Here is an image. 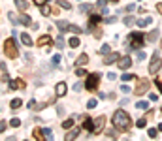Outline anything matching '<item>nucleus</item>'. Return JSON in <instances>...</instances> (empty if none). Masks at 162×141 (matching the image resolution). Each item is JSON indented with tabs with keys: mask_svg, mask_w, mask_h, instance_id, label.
Masks as SVG:
<instances>
[{
	"mask_svg": "<svg viewBox=\"0 0 162 141\" xmlns=\"http://www.w3.org/2000/svg\"><path fill=\"white\" fill-rule=\"evenodd\" d=\"M113 126H115L117 132H128L130 126H132V119H130V115L126 111L122 109H117L115 113H113Z\"/></svg>",
	"mask_w": 162,
	"mask_h": 141,
	"instance_id": "f257e3e1",
	"label": "nucleus"
},
{
	"mask_svg": "<svg viewBox=\"0 0 162 141\" xmlns=\"http://www.w3.org/2000/svg\"><path fill=\"white\" fill-rule=\"evenodd\" d=\"M143 42H145V36L141 32H132L128 36V43L132 45V49H141L143 47Z\"/></svg>",
	"mask_w": 162,
	"mask_h": 141,
	"instance_id": "f03ea898",
	"label": "nucleus"
},
{
	"mask_svg": "<svg viewBox=\"0 0 162 141\" xmlns=\"http://www.w3.org/2000/svg\"><path fill=\"white\" fill-rule=\"evenodd\" d=\"M4 53H6V56H10V58H17L19 51H17V47H15V40L13 38H10V40L4 42Z\"/></svg>",
	"mask_w": 162,
	"mask_h": 141,
	"instance_id": "7ed1b4c3",
	"label": "nucleus"
},
{
	"mask_svg": "<svg viewBox=\"0 0 162 141\" xmlns=\"http://www.w3.org/2000/svg\"><path fill=\"white\" fill-rule=\"evenodd\" d=\"M98 83H100V74H87V83H85L87 90H90V92L96 90Z\"/></svg>",
	"mask_w": 162,
	"mask_h": 141,
	"instance_id": "20e7f679",
	"label": "nucleus"
},
{
	"mask_svg": "<svg viewBox=\"0 0 162 141\" xmlns=\"http://www.w3.org/2000/svg\"><path fill=\"white\" fill-rule=\"evenodd\" d=\"M149 87H151V81H149V79L138 77V85H136V88H134V92H136L138 96H143L145 92L149 90Z\"/></svg>",
	"mask_w": 162,
	"mask_h": 141,
	"instance_id": "39448f33",
	"label": "nucleus"
},
{
	"mask_svg": "<svg viewBox=\"0 0 162 141\" xmlns=\"http://www.w3.org/2000/svg\"><path fill=\"white\" fill-rule=\"evenodd\" d=\"M160 68H162V58H160L159 55H155V56L151 58V64H149V74H153V75L159 74Z\"/></svg>",
	"mask_w": 162,
	"mask_h": 141,
	"instance_id": "423d86ee",
	"label": "nucleus"
},
{
	"mask_svg": "<svg viewBox=\"0 0 162 141\" xmlns=\"http://www.w3.org/2000/svg\"><path fill=\"white\" fill-rule=\"evenodd\" d=\"M104 124H106V117H104V115H100L98 119H94V120H92V134L98 135L102 130H104Z\"/></svg>",
	"mask_w": 162,
	"mask_h": 141,
	"instance_id": "0eeeda50",
	"label": "nucleus"
},
{
	"mask_svg": "<svg viewBox=\"0 0 162 141\" xmlns=\"http://www.w3.org/2000/svg\"><path fill=\"white\" fill-rule=\"evenodd\" d=\"M117 66L121 68V70H128L130 66H132V58L130 56H122V58H119V64Z\"/></svg>",
	"mask_w": 162,
	"mask_h": 141,
	"instance_id": "6e6552de",
	"label": "nucleus"
},
{
	"mask_svg": "<svg viewBox=\"0 0 162 141\" xmlns=\"http://www.w3.org/2000/svg\"><path fill=\"white\" fill-rule=\"evenodd\" d=\"M66 90H68V87H66V83H57V87H55V92H57V96H64Z\"/></svg>",
	"mask_w": 162,
	"mask_h": 141,
	"instance_id": "1a4fd4ad",
	"label": "nucleus"
},
{
	"mask_svg": "<svg viewBox=\"0 0 162 141\" xmlns=\"http://www.w3.org/2000/svg\"><path fill=\"white\" fill-rule=\"evenodd\" d=\"M53 43V40H51V36H42L40 40L36 42V45H40V47H43V45H51Z\"/></svg>",
	"mask_w": 162,
	"mask_h": 141,
	"instance_id": "9d476101",
	"label": "nucleus"
},
{
	"mask_svg": "<svg viewBox=\"0 0 162 141\" xmlns=\"http://www.w3.org/2000/svg\"><path fill=\"white\" fill-rule=\"evenodd\" d=\"M79 132H81V128H79V126H77V128H74V130H70L68 134H66V138H64V139L72 141L74 138H77V135H79Z\"/></svg>",
	"mask_w": 162,
	"mask_h": 141,
	"instance_id": "9b49d317",
	"label": "nucleus"
},
{
	"mask_svg": "<svg viewBox=\"0 0 162 141\" xmlns=\"http://www.w3.org/2000/svg\"><path fill=\"white\" fill-rule=\"evenodd\" d=\"M32 135H34V139H38V141H42L43 138H45V132L42 130V128H34V132H32Z\"/></svg>",
	"mask_w": 162,
	"mask_h": 141,
	"instance_id": "f8f14e48",
	"label": "nucleus"
},
{
	"mask_svg": "<svg viewBox=\"0 0 162 141\" xmlns=\"http://www.w3.org/2000/svg\"><path fill=\"white\" fill-rule=\"evenodd\" d=\"M121 56H119V53H111V55H108L104 58V64H111V62H115V60H119Z\"/></svg>",
	"mask_w": 162,
	"mask_h": 141,
	"instance_id": "ddd939ff",
	"label": "nucleus"
},
{
	"mask_svg": "<svg viewBox=\"0 0 162 141\" xmlns=\"http://www.w3.org/2000/svg\"><path fill=\"white\" fill-rule=\"evenodd\" d=\"M19 23H23V25H26V26H29V25H32L30 17H29V15H25V13H23V15H19Z\"/></svg>",
	"mask_w": 162,
	"mask_h": 141,
	"instance_id": "4468645a",
	"label": "nucleus"
},
{
	"mask_svg": "<svg viewBox=\"0 0 162 141\" xmlns=\"http://www.w3.org/2000/svg\"><path fill=\"white\" fill-rule=\"evenodd\" d=\"M156 38H159V30H153V32H149V34L145 36V40H147V42H155Z\"/></svg>",
	"mask_w": 162,
	"mask_h": 141,
	"instance_id": "2eb2a0df",
	"label": "nucleus"
},
{
	"mask_svg": "<svg viewBox=\"0 0 162 141\" xmlns=\"http://www.w3.org/2000/svg\"><path fill=\"white\" fill-rule=\"evenodd\" d=\"M87 62H89V55H85V53H83V55H79V58H77V62H76V64L83 66V64H87Z\"/></svg>",
	"mask_w": 162,
	"mask_h": 141,
	"instance_id": "dca6fc26",
	"label": "nucleus"
},
{
	"mask_svg": "<svg viewBox=\"0 0 162 141\" xmlns=\"http://www.w3.org/2000/svg\"><path fill=\"white\" fill-rule=\"evenodd\" d=\"M11 88H25V81H21V79H17V81H11Z\"/></svg>",
	"mask_w": 162,
	"mask_h": 141,
	"instance_id": "f3484780",
	"label": "nucleus"
},
{
	"mask_svg": "<svg viewBox=\"0 0 162 141\" xmlns=\"http://www.w3.org/2000/svg\"><path fill=\"white\" fill-rule=\"evenodd\" d=\"M15 4H17V8H19L21 11H25L26 8H29V4H26L25 0H15Z\"/></svg>",
	"mask_w": 162,
	"mask_h": 141,
	"instance_id": "a211bd4d",
	"label": "nucleus"
},
{
	"mask_svg": "<svg viewBox=\"0 0 162 141\" xmlns=\"http://www.w3.org/2000/svg\"><path fill=\"white\" fill-rule=\"evenodd\" d=\"M21 40H23V43H25V45H32V40H30V36H29V34H23V36H21Z\"/></svg>",
	"mask_w": 162,
	"mask_h": 141,
	"instance_id": "6ab92c4d",
	"label": "nucleus"
},
{
	"mask_svg": "<svg viewBox=\"0 0 162 141\" xmlns=\"http://www.w3.org/2000/svg\"><path fill=\"white\" fill-rule=\"evenodd\" d=\"M72 126H74V120H72V119H68V120H64V122H62V128H64V130H70Z\"/></svg>",
	"mask_w": 162,
	"mask_h": 141,
	"instance_id": "aec40b11",
	"label": "nucleus"
},
{
	"mask_svg": "<svg viewBox=\"0 0 162 141\" xmlns=\"http://www.w3.org/2000/svg\"><path fill=\"white\" fill-rule=\"evenodd\" d=\"M85 128H87V130H90V132H92V120H90L89 117H85Z\"/></svg>",
	"mask_w": 162,
	"mask_h": 141,
	"instance_id": "412c9836",
	"label": "nucleus"
},
{
	"mask_svg": "<svg viewBox=\"0 0 162 141\" xmlns=\"http://www.w3.org/2000/svg\"><path fill=\"white\" fill-rule=\"evenodd\" d=\"M134 23H136V17H132V15H128V17L124 19V25H128V26L134 25Z\"/></svg>",
	"mask_w": 162,
	"mask_h": 141,
	"instance_id": "4be33fe9",
	"label": "nucleus"
},
{
	"mask_svg": "<svg viewBox=\"0 0 162 141\" xmlns=\"http://www.w3.org/2000/svg\"><path fill=\"white\" fill-rule=\"evenodd\" d=\"M21 103H23V102H21L19 98H17V100H13V102H11V109H17V107H21Z\"/></svg>",
	"mask_w": 162,
	"mask_h": 141,
	"instance_id": "5701e85b",
	"label": "nucleus"
},
{
	"mask_svg": "<svg viewBox=\"0 0 162 141\" xmlns=\"http://www.w3.org/2000/svg\"><path fill=\"white\" fill-rule=\"evenodd\" d=\"M149 23H151V19H140V21H138V26H147Z\"/></svg>",
	"mask_w": 162,
	"mask_h": 141,
	"instance_id": "b1692460",
	"label": "nucleus"
},
{
	"mask_svg": "<svg viewBox=\"0 0 162 141\" xmlns=\"http://www.w3.org/2000/svg\"><path fill=\"white\" fill-rule=\"evenodd\" d=\"M70 47H79V38H72L70 40Z\"/></svg>",
	"mask_w": 162,
	"mask_h": 141,
	"instance_id": "393cba45",
	"label": "nucleus"
},
{
	"mask_svg": "<svg viewBox=\"0 0 162 141\" xmlns=\"http://www.w3.org/2000/svg\"><path fill=\"white\" fill-rule=\"evenodd\" d=\"M100 23V15H90V25H96Z\"/></svg>",
	"mask_w": 162,
	"mask_h": 141,
	"instance_id": "a878e982",
	"label": "nucleus"
},
{
	"mask_svg": "<svg viewBox=\"0 0 162 141\" xmlns=\"http://www.w3.org/2000/svg\"><path fill=\"white\" fill-rule=\"evenodd\" d=\"M147 134H149V138H153V139H155V138H156V134H159V132H156L155 128H149V132H147Z\"/></svg>",
	"mask_w": 162,
	"mask_h": 141,
	"instance_id": "bb28decb",
	"label": "nucleus"
},
{
	"mask_svg": "<svg viewBox=\"0 0 162 141\" xmlns=\"http://www.w3.org/2000/svg\"><path fill=\"white\" fill-rule=\"evenodd\" d=\"M145 122H147V119H140L136 126H138V128H145Z\"/></svg>",
	"mask_w": 162,
	"mask_h": 141,
	"instance_id": "cd10ccee",
	"label": "nucleus"
},
{
	"mask_svg": "<svg viewBox=\"0 0 162 141\" xmlns=\"http://www.w3.org/2000/svg\"><path fill=\"white\" fill-rule=\"evenodd\" d=\"M109 51H111V47L108 45V43H106V45H102V49H100V53H109Z\"/></svg>",
	"mask_w": 162,
	"mask_h": 141,
	"instance_id": "c85d7f7f",
	"label": "nucleus"
},
{
	"mask_svg": "<svg viewBox=\"0 0 162 141\" xmlns=\"http://www.w3.org/2000/svg\"><path fill=\"white\" fill-rule=\"evenodd\" d=\"M76 74L79 75V77H85V75H87V72L83 70V68H79V70H76Z\"/></svg>",
	"mask_w": 162,
	"mask_h": 141,
	"instance_id": "c756f323",
	"label": "nucleus"
},
{
	"mask_svg": "<svg viewBox=\"0 0 162 141\" xmlns=\"http://www.w3.org/2000/svg\"><path fill=\"white\" fill-rule=\"evenodd\" d=\"M58 6H62V8H66V10H70V4L64 2V0H58Z\"/></svg>",
	"mask_w": 162,
	"mask_h": 141,
	"instance_id": "7c9ffc66",
	"label": "nucleus"
},
{
	"mask_svg": "<svg viewBox=\"0 0 162 141\" xmlns=\"http://www.w3.org/2000/svg\"><path fill=\"white\" fill-rule=\"evenodd\" d=\"M132 79H138V77H134V75H122V81H132Z\"/></svg>",
	"mask_w": 162,
	"mask_h": 141,
	"instance_id": "2f4dec72",
	"label": "nucleus"
},
{
	"mask_svg": "<svg viewBox=\"0 0 162 141\" xmlns=\"http://www.w3.org/2000/svg\"><path fill=\"white\" fill-rule=\"evenodd\" d=\"M138 107H140V109H147V102H140Z\"/></svg>",
	"mask_w": 162,
	"mask_h": 141,
	"instance_id": "473e14b6",
	"label": "nucleus"
},
{
	"mask_svg": "<svg viewBox=\"0 0 162 141\" xmlns=\"http://www.w3.org/2000/svg\"><path fill=\"white\" fill-rule=\"evenodd\" d=\"M32 2H34V4H36V6H43V4H45V2H47V0H32Z\"/></svg>",
	"mask_w": 162,
	"mask_h": 141,
	"instance_id": "72a5a7b5",
	"label": "nucleus"
},
{
	"mask_svg": "<svg viewBox=\"0 0 162 141\" xmlns=\"http://www.w3.org/2000/svg\"><path fill=\"white\" fill-rule=\"evenodd\" d=\"M155 83H156V87L160 88V94H162V81H160V79H155Z\"/></svg>",
	"mask_w": 162,
	"mask_h": 141,
	"instance_id": "f704fd0d",
	"label": "nucleus"
},
{
	"mask_svg": "<svg viewBox=\"0 0 162 141\" xmlns=\"http://www.w3.org/2000/svg\"><path fill=\"white\" fill-rule=\"evenodd\" d=\"M42 13H43V15H47V13H51V10H49V8H45V6H43V8H42Z\"/></svg>",
	"mask_w": 162,
	"mask_h": 141,
	"instance_id": "c9c22d12",
	"label": "nucleus"
},
{
	"mask_svg": "<svg viewBox=\"0 0 162 141\" xmlns=\"http://www.w3.org/2000/svg\"><path fill=\"white\" fill-rule=\"evenodd\" d=\"M19 124H21V122H19V119H13V120H11V126H15V128H17Z\"/></svg>",
	"mask_w": 162,
	"mask_h": 141,
	"instance_id": "e433bc0d",
	"label": "nucleus"
},
{
	"mask_svg": "<svg viewBox=\"0 0 162 141\" xmlns=\"http://www.w3.org/2000/svg\"><path fill=\"white\" fill-rule=\"evenodd\" d=\"M156 11H159V13L162 15V2H159V4H156Z\"/></svg>",
	"mask_w": 162,
	"mask_h": 141,
	"instance_id": "4c0bfd02",
	"label": "nucleus"
},
{
	"mask_svg": "<svg viewBox=\"0 0 162 141\" xmlns=\"http://www.w3.org/2000/svg\"><path fill=\"white\" fill-rule=\"evenodd\" d=\"M94 106H96V100H90V102H89V107H90V109H92Z\"/></svg>",
	"mask_w": 162,
	"mask_h": 141,
	"instance_id": "58836bf2",
	"label": "nucleus"
},
{
	"mask_svg": "<svg viewBox=\"0 0 162 141\" xmlns=\"http://www.w3.org/2000/svg\"><path fill=\"white\" fill-rule=\"evenodd\" d=\"M6 130V122H0V132H4Z\"/></svg>",
	"mask_w": 162,
	"mask_h": 141,
	"instance_id": "ea45409f",
	"label": "nucleus"
},
{
	"mask_svg": "<svg viewBox=\"0 0 162 141\" xmlns=\"http://www.w3.org/2000/svg\"><path fill=\"white\" fill-rule=\"evenodd\" d=\"M159 130H160V132H162V124H160V126H159Z\"/></svg>",
	"mask_w": 162,
	"mask_h": 141,
	"instance_id": "a19ab883",
	"label": "nucleus"
},
{
	"mask_svg": "<svg viewBox=\"0 0 162 141\" xmlns=\"http://www.w3.org/2000/svg\"><path fill=\"white\" fill-rule=\"evenodd\" d=\"M160 49H162V40H160Z\"/></svg>",
	"mask_w": 162,
	"mask_h": 141,
	"instance_id": "79ce46f5",
	"label": "nucleus"
},
{
	"mask_svg": "<svg viewBox=\"0 0 162 141\" xmlns=\"http://www.w3.org/2000/svg\"><path fill=\"white\" fill-rule=\"evenodd\" d=\"M160 111H162V107H160Z\"/></svg>",
	"mask_w": 162,
	"mask_h": 141,
	"instance_id": "37998d69",
	"label": "nucleus"
}]
</instances>
